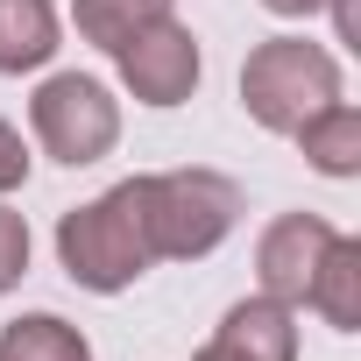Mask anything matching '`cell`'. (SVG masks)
<instances>
[{
	"mask_svg": "<svg viewBox=\"0 0 361 361\" xmlns=\"http://www.w3.org/2000/svg\"><path fill=\"white\" fill-rule=\"evenodd\" d=\"M135 206H142V234L156 262H192L213 255L234 220H241V192L220 170H163V177H135Z\"/></svg>",
	"mask_w": 361,
	"mask_h": 361,
	"instance_id": "1",
	"label": "cell"
},
{
	"mask_svg": "<svg viewBox=\"0 0 361 361\" xmlns=\"http://www.w3.org/2000/svg\"><path fill=\"white\" fill-rule=\"evenodd\" d=\"M57 262H64L71 283H85L99 298L128 290L156 262L149 255V234H142V206H135V177L114 185V192H99L92 206H71L57 220Z\"/></svg>",
	"mask_w": 361,
	"mask_h": 361,
	"instance_id": "2",
	"label": "cell"
},
{
	"mask_svg": "<svg viewBox=\"0 0 361 361\" xmlns=\"http://www.w3.org/2000/svg\"><path fill=\"white\" fill-rule=\"evenodd\" d=\"M333 99H340V64H333V50H319L305 36H269L241 64V106L269 135H298Z\"/></svg>",
	"mask_w": 361,
	"mask_h": 361,
	"instance_id": "3",
	"label": "cell"
},
{
	"mask_svg": "<svg viewBox=\"0 0 361 361\" xmlns=\"http://www.w3.org/2000/svg\"><path fill=\"white\" fill-rule=\"evenodd\" d=\"M29 121H36V142H43L57 163H71V170L99 163V156L121 142V106H114V92H106L99 78H85V71L43 78L36 99H29Z\"/></svg>",
	"mask_w": 361,
	"mask_h": 361,
	"instance_id": "4",
	"label": "cell"
},
{
	"mask_svg": "<svg viewBox=\"0 0 361 361\" xmlns=\"http://www.w3.org/2000/svg\"><path fill=\"white\" fill-rule=\"evenodd\" d=\"M128 92L142 106H177V99H192L199 85V36L177 22V15H156L149 29H135L121 50H114Z\"/></svg>",
	"mask_w": 361,
	"mask_h": 361,
	"instance_id": "5",
	"label": "cell"
},
{
	"mask_svg": "<svg viewBox=\"0 0 361 361\" xmlns=\"http://www.w3.org/2000/svg\"><path fill=\"white\" fill-rule=\"evenodd\" d=\"M333 248V227L319 220V213H283V220H269V234H262V248H255V269H262V298H276V305H305L312 298V276H319V255Z\"/></svg>",
	"mask_w": 361,
	"mask_h": 361,
	"instance_id": "6",
	"label": "cell"
},
{
	"mask_svg": "<svg viewBox=\"0 0 361 361\" xmlns=\"http://www.w3.org/2000/svg\"><path fill=\"white\" fill-rule=\"evenodd\" d=\"M199 361H298V326H290V305L276 298H241L220 333L199 347Z\"/></svg>",
	"mask_w": 361,
	"mask_h": 361,
	"instance_id": "7",
	"label": "cell"
},
{
	"mask_svg": "<svg viewBox=\"0 0 361 361\" xmlns=\"http://www.w3.org/2000/svg\"><path fill=\"white\" fill-rule=\"evenodd\" d=\"M57 50V8L50 0H0V71L22 78L36 64H50Z\"/></svg>",
	"mask_w": 361,
	"mask_h": 361,
	"instance_id": "8",
	"label": "cell"
},
{
	"mask_svg": "<svg viewBox=\"0 0 361 361\" xmlns=\"http://www.w3.org/2000/svg\"><path fill=\"white\" fill-rule=\"evenodd\" d=\"M305 305H319L326 326H340V333L361 326V241L333 234V248L319 255V276H312V298Z\"/></svg>",
	"mask_w": 361,
	"mask_h": 361,
	"instance_id": "9",
	"label": "cell"
},
{
	"mask_svg": "<svg viewBox=\"0 0 361 361\" xmlns=\"http://www.w3.org/2000/svg\"><path fill=\"white\" fill-rule=\"evenodd\" d=\"M298 149L312 156V170H326V177H354V170H361V114H354L347 99L319 106V114L298 128Z\"/></svg>",
	"mask_w": 361,
	"mask_h": 361,
	"instance_id": "10",
	"label": "cell"
},
{
	"mask_svg": "<svg viewBox=\"0 0 361 361\" xmlns=\"http://www.w3.org/2000/svg\"><path fill=\"white\" fill-rule=\"evenodd\" d=\"M0 361H92V347L57 312H29V319H15L0 333Z\"/></svg>",
	"mask_w": 361,
	"mask_h": 361,
	"instance_id": "11",
	"label": "cell"
},
{
	"mask_svg": "<svg viewBox=\"0 0 361 361\" xmlns=\"http://www.w3.org/2000/svg\"><path fill=\"white\" fill-rule=\"evenodd\" d=\"M156 15H170V0H71V22L85 43L99 50H121L135 29H149Z\"/></svg>",
	"mask_w": 361,
	"mask_h": 361,
	"instance_id": "12",
	"label": "cell"
},
{
	"mask_svg": "<svg viewBox=\"0 0 361 361\" xmlns=\"http://www.w3.org/2000/svg\"><path fill=\"white\" fill-rule=\"evenodd\" d=\"M29 276V220L15 206H0V298Z\"/></svg>",
	"mask_w": 361,
	"mask_h": 361,
	"instance_id": "13",
	"label": "cell"
},
{
	"mask_svg": "<svg viewBox=\"0 0 361 361\" xmlns=\"http://www.w3.org/2000/svg\"><path fill=\"white\" fill-rule=\"evenodd\" d=\"M22 185H29V149H22V135L8 121H0V199L22 192Z\"/></svg>",
	"mask_w": 361,
	"mask_h": 361,
	"instance_id": "14",
	"label": "cell"
},
{
	"mask_svg": "<svg viewBox=\"0 0 361 361\" xmlns=\"http://www.w3.org/2000/svg\"><path fill=\"white\" fill-rule=\"evenodd\" d=\"M269 15H312V8H326V0H262Z\"/></svg>",
	"mask_w": 361,
	"mask_h": 361,
	"instance_id": "15",
	"label": "cell"
}]
</instances>
